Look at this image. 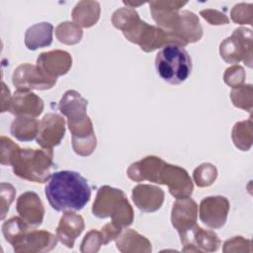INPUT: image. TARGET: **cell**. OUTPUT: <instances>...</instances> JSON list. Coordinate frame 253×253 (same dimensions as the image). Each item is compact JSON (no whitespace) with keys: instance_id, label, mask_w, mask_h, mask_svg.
<instances>
[{"instance_id":"cell-3","label":"cell","mask_w":253,"mask_h":253,"mask_svg":"<svg viewBox=\"0 0 253 253\" xmlns=\"http://www.w3.org/2000/svg\"><path fill=\"white\" fill-rule=\"evenodd\" d=\"M45 197L57 211L82 210L91 198L88 181L78 172L62 170L50 175L44 188Z\"/></svg>"},{"instance_id":"cell-6","label":"cell","mask_w":253,"mask_h":253,"mask_svg":"<svg viewBox=\"0 0 253 253\" xmlns=\"http://www.w3.org/2000/svg\"><path fill=\"white\" fill-rule=\"evenodd\" d=\"M158 75L167 83L179 85L185 82L192 71V59L188 51L178 44L163 46L155 57Z\"/></svg>"},{"instance_id":"cell-27","label":"cell","mask_w":253,"mask_h":253,"mask_svg":"<svg viewBox=\"0 0 253 253\" xmlns=\"http://www.w3.org/2000/svg\"><path fill=\"white\" fill-rule=\"evenodd\" d=\"M55 37L62 43L75 44L81 41L83 37V31L74 23L63 22L56 27Z\"/></svg>"},{"instance_id":"cell-37","label":"cell","mask_w":253,"mask_h":253,"mask_svg":"<svg viewBox=\"0 0 253 253\" xmlns=\"http://www.w3.org/2000/svg\"><path fill=\"white\" fill-rule=\"evenodd\" d=\"M12 96L10 94L9 88L4 82H2V96H1V112H8V108L11 103Z\"/></svg>"},{"instance_id":"cell-34","label":"cell","mask_w":253,"mask_h":253,"mask_svg":"<svg viewBox=\"0 0 253 253\" xmlns=\"http://www.w3.org/2000/svg\"><path fill=\"white\" fill-rule=\"evenodd\" d=\"M1 190V219H4L7 211H9L10 205L14 201L15 195H16V190L15 188L9 184V183H1L0 186Z\"/></svg>"},{"instance_id":"cell-19","label":"cell","mask_w":253,"mask_h":253,"mask_svg":"<svg viewBox=\"0 0 253 253\" xmlns=\"http://www.w3.org/2000/svg\"><path fill=\"white\" fill-rule=\"evenodd\" d=\"M131 198L141 211L154 212L161 208L164 202V192L153 185L139 184L132 189Z\"/></svg>"},{"instance_id":"cell-12","label":"cell","mask_w":253,"mask_h":253,"mask_svg":"<svg viewBox=\"0 0 253 253\" xmlns=\"http://www.w3.org/2000/svg\"><path fill=\"white\" fill-rule=\"evenodd\" d=\"M65 133L64 119L53 113L46 114L39 124L37 143L42 148H51L58 145Z\"/></svg>"},{"instance_id":"cell-13","label":"cell","mask_w":253,"mask_h":253,"mask_svg":"<svg viewBox=\"0 0 253 253\" xmlns=\"http://www.w3.org/2000/svg\"><path fill=\"white\" fill-rule=\"evenodd\" d=\"M88 101L75 90H68L62 96L58 109L60 113L67 118V126L69 127L84 124L90 120L86 114Z\"/></svg>"},{"instance_id":"cell-15","label":"cell","mask_w":253,"mask_h":253,"mask_svg":"<svg viewBox=\"0 0 253 253\" xmlns=\"http://www.w3.org/2000/svg\"><path fill=\"white\" fill-rule=\"evenodd\" d=\"M43 111V101L29 90L17 89L11 99L8 112L14 116L37 118Z\"/></svg>"},{"instance_id":"cell-25","label":"cell","mask_w":253,"mask_h":253,"mask_svg":"<svg viewBox=\"0 0 253 253\" xmlns=\"http://www.w3.org/2000/svg\"><path fill=\"white\" fill-rule=\"evenodd\" d=\"M29 230V224L18 216H13L2 224V233L5 240L14 246Z\"/></svg>"},{"instance_id":"cell-17","label":"cell","mask_w":253,"mask_h":253,"mask_svg":"<svg viewBox=\"0 0 253 253\" xmlns=\"http://www.w3.org/2000/svg\"><path fill=\"white\" fill-rule=\"evenodd\" d=\"M184 252H213L220 246V240L212 230L203 229L198 224L181 240Z\"/></svg>"},{"instance_id":"cell-11","label":"cell","mask_w":253,"mask_h":253,"mask_svg":"<svg viewBox=\"0 0 253 253\" xmlns=\"http://www.w3.org/2000/svg\"><path fill=\"white\" fill-rule=\"evenodd\" d=\"M197 216L198 206L190 197L177 199V201L173 204L171 222L173 227L178 231L180 240H183L197 225Z\"/></svg>"},{"instance_id":"cell-7","label":"cell","mask_w":253,"mask_h":253,"mask_svg":"<svg viewBox=\"0 0 253 253\" xmlns=\"http://www.w3.org/2000/svg\"><path fill=\"white\" fill-rule=\"evenodd\" d=\"M51 148H21L12 167L16 176L36 183H45L50 177L53 165Z\"/></svg>"},{"instance_id":"cell-32","label":"cell","mask_w":253,"mask_h":253,"mask_svg":"<svg viewBox=\"0 0 253 253\" xmlns=\"http://www.w3.org/2000/svg\"><path fill=\"white\" fill-rule=\"evenodd\" d=\"M101 245H103V238L101 231H97L95 229L90 230L84 237L81 243V252H97Z\"/></svg>"},{"instance_id":"cell-30","label":"cell","mask_w":253,"mask_h":253,"mask_svg":"<svg viewBox=\"0 0 253 253\" xmlns=\"http://www.w3.org/2000/svg\"><path fill=\"white\" fill-rule=\"evenodd\" d=\"M21 148L10 138L0 137V162L2 165H13Z\"/></svg>"},{"instance_id":"cell-14","label":"cell","mask_w":253,"mask_h":253,"mask_svg":"<svg viewBox=\"0 0 253 253\" xmlns=\"http://www.w3.org/2000/svg\"><path fill=\"white\" fill-rule=\"evenodd\" d=\"M56 236L46 230H28L13 246L17 253L47 252L56 246Z\"/></svg>"},{"instance_id":"cell-20","label":"cell","mask_w":253,"mask_h":253,"mask_svg":"<svg viewBox=\"0 0 253 253\" xmlns=\"http://www.w3.org/2000/svg\"><path fill=\"white\" fill-rule=\"evenodd\" d=\"M84 219L80 214L73 211H65L56 228V237L68 248L74 246L75 239L84 230Z\"/></svg>"},{"instance_id":"cell-23","label":"cell","mask_w":253,"mask_h":253,"mask_svg":"<svg viewBox=\"0 0 253 253\" xmlns=\"http://www.w3.org/2000/svg\"><path fill=\"white\" fill-rule=\"evenodd\" d=\"M100 4L96 1H80L72 11L74 24L80 28H90L94 26L100 18Z\"/></svg>"},{"instance_id":"cell-2","label":"cell","mask_w":253,"mask_h":253,"mask_svg":"<svg viewBox=\"0 0 253 253\" xmlns=\"http://www.w3.org/2000/svg\"><path fill=\"white\" fill-rule=\"evenodd\" d=\"M113 25L121 30L130 42L136 43L145 52H151L167 44H186L177 37L163 29L140 20L138 13L130 7H123L114 12Z\"/></svg>"},{"instance_id":"cell-18","label":"cell","mask_w":253,"mask_h":253,"mask_svg":"<svg viewBox=\"0 0 253 253\" xmlns=\"http://www.w3.org/2000/svg\"><path fill=\"white\" fill-rule=\"evenodd\" d=\"M16 210L29 225L38 226L42 224L44 208L37 193L25 192L22 194L17 200Z\"/></svg>"},{"instance_id":"cell-22","label":"cell","mask_w":253,"mask_h":253,"mask_svg":"<svg viewBox=\"0 0 253 253\" xmlns=\"http://www.w3.org/2000/svg\"><path fill=\"white\" fill-rule=\"evenodd\" d=\"M116 245L121 252H151L150 241L133 229H126L116 238Z\"/></svg>"},{"instance_id":"cell-35","label":"cell","mask_w":253,"mask_h":253,"mask_svg":"<svg viewBox=\"0 0 253 253\" xmlns=\"http://www.w3.org/2000/svg\"><path fill=\"white\" fill-rule=\"evenodd\" d=\"M200 15L210 24V25H225L229 23V19L225 14L215 10V9H205L200 12Z\"/></svg>"},{"instance_id":"cell-21","label":"cell","mask_w":253,"mask_h":253,"mask_svg":"<svg viewBox=\"0 0 253 253\" xmlns=\"http://www.w3.org/2000/svg\"><path fill=\"white\" fill-rule=\"evenodd\" d=\"M53 26L50 23L42 22L31 26L25 34V44L30 50L48 46L52 42Z\"/></svg>"},{"instance_id":"cell-1","label":"cell","mask_w":253,"mask_h":253,"mask_svg":"<svg viewBox=\"0 0 253 253\" xmlns=\"http://www.w3.org/2000/svg\"><path fill=\"white\" fill-rule=\"evenodd\" d=\"M126 174L134 182L149 181L167 185L170 194L176 199L189 198L194 190L192 179L184 168L169 164L153 155L132 163Z\"/></svg>"},{"instance_id":"cell-26","label":"cell","mask_w":253,"mask_h":253,"mask_svg":"<svg viewBox=\"0 0 253 253\" xmlns=\"http://www.w3.org/2000/svg\"><path fill=\"white\" fill-rule=\"evenodd\" d=\"M234 145L242 151H247L252 145V120L238 122L234 125L231 132Z\"/></svg>"},{"instance_id":"cell-10","label":"cell","mask_w":253,"mask_h":253,"mask_svg":"<svg viewBox=\"0 0 253 253\" xmlns=\"http://www.w3.org/2000/svg\"><path fill=\"white\" fill-rule=\"evenodd\" d=\"M229 207L228 200L223 196L207 197L200 203V219L210 228H220L225 224Z\"/></svg>"},{"instance_id":"cell-29","label":"cell","mask_w":253,"mask_h":253,"mask_svg":"<svg viewBox=\"0 0 253 253\" xmlns=\"http://www.w3.org/2000/svg\"><path fill=\"white\" fill-rule=\"evenodd\" d=\"M193 177L198 187H209L215 181L217 170L211 163H203L194 170Z\"/></svg>"},{"instance_id":"cell-33","label":"cell","mask_w":253,"mask_h":253,"mask_svg":"<svg viewBox=\"0 0 253 253\" xmlns=\"http://www.w3.org/2000/svg\"><path fill=\"white\" fill-rule=\"evenodd\" d=\"M244 79H245L244 69L239 65H232L228 67L225 70L223 75L224 82L232 88L242 85L244 82Z\"/></svg>"},{"instance_id":"cell-9","label":"cell","mask_w":253,"mask_h":253,"mask_svg":"<svg viewBox=\"0 0 253 253\" xmlns=\"http://www.w3.org/2000/svg\"><path fill=\"white\" fill-rule=\"evenodd\" d=\"M12 82L20 90H47L55 85L56 79L47 76L37 65L23 63L14 70Z\"/></svg>"},{"instance_id":"cell-31","label":"cell","mask_w":253,"mask_h":253,"mask_svg":"<svg viewBox=\"0 0 253 253\" xmlns=\"http://www.w3.org/2000/svg\"><path fill=\"white\" fill-rule=\"evenodd\" d=\"M252 4H245V3H239L233 6L230 16L231 20L234 23H237L239 25L249 24L252 25Z\"/></svg>"},{"instance_id":"cell-28","label":"cell","mask_w":253,"mask_h":253,"mask_svg":"<svg viewBox=\"0 0 253 253\" xmlns=\"http://www.w3.org/2000/svg\"><path fill=\"white\" fill-rule=\"evenodd\" d=\"M252 85H240L231 90L230 99L232 104L239 109L252 112Z\"/></svg>"},{"instance_id":"cell-8","label":"cell","mask_w":253,"mask_h":253,"mask_svg":"<svg viewBox=\"0 0 253 253\" xmlns=\"http://www.w3.org/2000/svg\"><path fill=\"white\" fill-rule=\"evenodd\" d=\"M219 53L227 63L243 61L252 67V31L246 28L235 29L232 35L220 43Z\"/></svg>"},{"instance_id":"cell-16","label":"cell","mask_w":253,"mask_h":253,"mask_svg":"<svg viewBox=\"0 0 253 253\" xmlns=\"http://www.w3.org/2000/svg\"><path fill=\"white\" fill-rule=\"evenodd\" d=\"M37 66L47 76L57 79L66 74L72 66V57L65 50H50L42 52L37 59Z\"/></svg>"},{"instance_id":"cell-5","label":"cell","mask_w":253,"mask_h":253,"mask_svg":"<svg viewBox=\"0 0 253 253\" xmlns=\"http://www.w3.org/2000/svg\"><path fill=\"white\" fill-rule=\"evenodd\" d=\"M92 212L99 218L111 217L112 222L122 229L129 226L133 221V211L125 193L107 185L99 188Z\"/></svg>"},{"instance_id":"cell-36","label":"cell","mask_w":253,"mask_h":253,"mask_svg":"<svg viewBox=\"0 0 253 253\" xmlns=\"http://www.w3.org/2000/svg\"><path fill=\"white\" fill-rule=\"evenodd\" d=\"M122 233V228L116 225L113 222H109L102 227L101 234L103 238V245H107L112 240H116V238Z\"/></svg>"},{"instance_id":"cell-4","label":"cell","mask_w":253,"mask_h":253,"mask_svg":"<svg viewBox=\"0 0 253 253\" xmlns=\"http://www.w3.org/2000/svg\"><path fill=\"white\" fill-rule=\"evenodd\" d=\"M186 1H150V12L159 28L179 38L186 45L203 37V28L198 16L187 10L180 11Z\"/></svg>"},{"instance_id":"cell-24","label":"cell","mask_w":253,"mask_h":253,"mask_svg":"<svg viewBox=\"0 0 253 253\" xmlns=\"http://www.w3.org/2000/svg\"><path fill=\"white\" fill-rule=\"evenodd\" d=\"M39 124L35 118L18 116L11 124V134L20 141H31L38 135Z\"/></svg>"}]
</instances>
